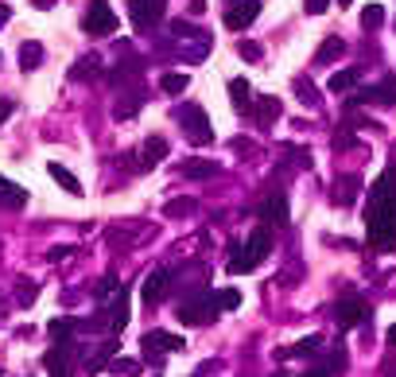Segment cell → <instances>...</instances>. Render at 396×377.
Masks as SVG:
<instances>
[{
  "instance_id": "6da1fadb",
  "label": "cell",
  "mask_w": 396,
  "mask_h": 377,
  "mask_svg": "<svg viewBox=\"0 0 396 377\" xmlns=\"http://www.w3.org/2000/svg\"><path fill=\"white\" fill-rule=\"evenodd\" d=\"M365 226H369L373 249H381V253L396 249V168H385V176L373 183Z\"/></svg>"
},
{
  "instance_id": "7a4b0ae2",
  "label": "cell",
  "mask_w": 396,
  "mask_h": 377,
  "mask_svg": "<svg viewBox=\"0 0 396 377\" xmlns=\"http://www.w3.org/2000/svg\"><path fill=\"white\" fill-rule=\"evenodd\" d=\"M160 51L171 55V59H179V62H186V67H198V62L210 59L214 39H210V32H203V27L186 24V20H175V24H171V35L160 39Z\"/></svg>"
},
{
  "instance_id": "3957f363",
  "label": "cell",
  "mask_w": 396,
  "mask_h": 377,
  "mask_svg": "<svg viewBox=\"0 0 396 377\" xmlns=\"http://www.w3.org/2000/svg\"><path fill=\"white\" fill-rule=\"evenodd\" d=\"M268 249H272V230L268 226H257L253 234H249V242H237L233 245V260H229V272L233 277H241V272H253L257 265H261L264 257H268Z\"/></svg>"
},
{
  "instance_id": "277c9868",
  "label": "cell",
  "mask_w": 396,
  "mask_h": 377,
  "mask_svg": "<svg viewBox=\"0 0 396 377\" xmlns=\"http://www.w3.org/2000/svg\"><path fill=\"white\" fill-rule=\"evenodd\" d=\"M175 121H179V128L186 133V140H191L194 148H206V144H214V125H210V117H206L203 105H194V101L179 105V110H175Z\"/></svg>"
},
{
  "instance_id": "5b68a950",
  "label": "cell",
  "mask_w": 396,
  "mask_h": 377,
  "mask_svg": "<svg viewBox=\"0 0 396 377\" xmlns=\"http://www.w3.org/2000/svg\"><path fill=\"white\" fill-rule=\"evenodd\" d=\"M179 323H191V327H203V323H210L214 315H218V300H214V292H198L194 300H186L183 307H175Z\"/></svg>"
},
{
  "instance_id": "8992f818",
  "label": "cell",
  "mask_w": 396,
  "mask_h": 377,
  "mask_svg": "<svg viewBox=\"0 0 396 377\" xmlns=\"http://www.w3.org/2000/svg\"><path fill=\"white\" fill-rule=\"evenodd\" d=\"M168 12V0H128V16H132L136 32L148 35Z\"/></svg>"
},
{
  "instance_id": "52a82bcc",
  "label": "cell",
  "mask_w": 396,
  "mask_h": 377,
  "mask_svg": "<svg viewBox=\"0 0 396 377\" xmlns=\"http://www.w3.org/2000/svg\"><path fill=\"white\" fill-rule=\"evenodd\" d=\"M82 27H86V35H93V39H105V35H113V27H117V16H113V8L105 4V0H93L90 8H86V16H82Z\"/></svg>"
},
{
  "instance_id": "ba28073f",
  "label": "cell",
  "mask_w": 396,
  "mask_h": 377,
  "mask_svg": "<svg viewBox=\"0 0 396 377\" xmlns=\"http://www.w3.org/2000/svg\"><path fill=\"white\" fill-rule=\"evenodd\" d=\"M354 105H396V74H385L373 90H362L350 98V110Z\"/></svg>"
},
{
  "instance_id": "9c48e42d",
  "label": "cell",
  "mask_w": 396,
  "mask_h": 377,
  "mask_svg": "<svg viewBox=\"0 0 396 377\" xmlns=\"http://www.w3.org/2000/svg\"><path fill=\"white\" fill-rule=\"evenodd\" d=\"M144 358H163V354H175V350H183V338L179 335H171V331H148V335H144Z\"/></svg>"
},
{
  "instance_id": "30bf717a",
  "label": "cell",
  "mask_w": 396,
  "mask_h": 377,
  "mask_svg": "<svg viewBox=\"0 0 396 377\" xmlns=\"http://www.w3.org/2000/svg\"><path fill=\"white\" fill-rule=\"evenodd\" d=\"M168 288H171V272H168V268H156V272H148V277H144L140 296H144V303H148V307H156V303L168 296Z\"/></svg>"
},
{
  "instance_id": "8fae6325",
  "label": "cell",
  "mask_w": 396,
  "mask_h": 377,
  "mask_svg": "<svg viewBox=\"0 0 396 377\" xmlns=\"http://www.w3.org/2000/svg\"><path fill=\"white\" fill-rule=\"evenodd\" d=\"M121 98H117V105H113V117L117 121H132L136 113H140V105H144V98L148 93L140 90V86H128V90H117Z\"/></svg>"
},
{
  "instance_id": "7c38bea8",
  "label": "cell",
  "mask_w": 396,
  "mask_h": 377,
  "mask_svg": "<svg viewBox=\"0 0 396 377\" xmlns=\"http://www.w3.org/2000/svg\"><path fill=\"white\" fill-rule=\"evenodd\" d=\"M144 70H148V59H136V55H132V59L117 62V70L109 74V86H113V90H128V82H136Z\"/></svg>"
},
{
  "instance_id": "4fadbf2b",
  "label": "cell",
  "mask_w": 396,
  "mask_h": 377,
  "mask_svg": "<svg viewBox=\"0 0 396 377\" xmlns=\"http://www.w3.org/2000/svg\"><path fill=\"white\" fill-rule=\"evenodd\" d=\"M163 159H168V140H163V136H148V140H144V148H140L136 168H140V171H152V168H160Z\"/></svg>"
},
{
  "instance_id": "5bb4252c",
  "label": "cell",
  "mask_w": 396,
  "mask_h": 377,
  "mask_svg": "<svg viewBox=\"0 0 396 377\" xmlns=\"http://www.w3.org/2000/svg\"><path fill=\"white\" fill-rule=\"evenodd\" d=\"M257 16H261V0H237L233 8L226 12V27L241 32V27H249Z\"/></svg>"
},
{
  "instance_id": "9a60e30c",
  "label": "cell",
  "mask_w": 396,
  "mask_h": 377,
  "mask_svg": "<svg viewBox=\"0 0 396 377\" xmlns=\"http://www.w3.org/2000/svg\"><path fill=\"white\" fill-rule=\"evenodd\" d=\"M117 350H121V338H117V335H109L102 346H97V350L90 354V358H86V373H102V369L109 366L113 358H117Z\"/></svg>"
},
{
  "instance_id": "2e32d148",
  "label": "cell",
  "mask_w": 396,
  "mask_h": 377,
  "mask_svg": "<svg viewBox=\"0 0 396 377\" xmlns=\"http://www.w3.org/2000/svg\"><path fill=\"white\" fill-rule=\"evenodd\" d=\"M334 319L342 323V327H354V323H365V319H369V307H365L362 300H354V296H346V300L334 307Z\"/></svg>"
},
{
  "instance_id": "e0dca14e",
  "label": "cell",
  "mask_w": 396,
  "mask_h": 377,
  "mask_svg": "<svg viewBox=\"0 0 396 377\" xmlns=\"http://www.w3.org/2000/svg\"><path fill=\"white\" fill-rule=\"evenodd\" d=\"M261 218H264V226H287V199L284 194H272V199L261 202Z\"/></svg>"
},
{
  "instance_id": "ac0fdd59",
  "label": "cell",
  "mask_w": 396,
  "mask_h": 377,
  "mask_svg": "<svg viewBox=\"0 0 396 377\" xmlns=\"http://www.w3.org/2000/svg\"><path fill=\"white\" fill-rule=\"evenodd\" d=\"M229 101H233V110L237 113H249V117H253V86L245 82V78H233V82H229Z\"/></svg>"
},
{
  "instance_id": "d6986e66",
  "label": "cell",
  "mask_w": 396,
  "mask_h": 377,
  "mask_svg": "<svg viewBox=\"0 0 396 377\" xmlns=\"http://www.w3.org/2000/svg\"><path fill=\"white\" fill-rule=\"evenodd\" d=\"M357 194H362V179H357V176H342L334 187H330V199H334L338 206H350Z\"/></svg>"
},
{
  "instance_id": "ffe728a7",
  "label": "cell",
  "mask_w": 396,
  "mask_h": 377,
  "mask_svg": "<svg viewBox=\"0 0 396 377\" xmlns=\"http://www.w3.org/2000/svg\"><path fill=\"white\" fill-rule=\"evenodd\" d=\"M0 206L4 210H24L27 206V191L20 183H12V179L0 176Z\"/></svg>"
},
{
  "instance_id": "44dd1931",
  "label": "cell",
  "mask_w": 396,
  "mask_h": 377,
  "mask_svg": "<svg viewBox=\"0 0 396 377\" xmlns=\"http://www.w3.org/2000/svg\"><path fill=\"white\" fill-rule=\"evenodd\" d=\"M253 117H257L261 128H272L276 117H280V98H257L253 101Z\"/></svg>"
},
{
  "instance_id": "7402d4cb",
  "label": "cell",
  "mask_w": 396,
  "mask_h": 377,
  "mask_svg": "<svg viewBox=\"0 0 396 377\" xmlns=\"http://www.w3.org/2000/svg\"><path fill=\"white\" fill-rule=\"evenodd\" d=\"M218 164L214 159H183L179 164V176H186V179H210V176H218Z\"/></svg>"
},
{
  "instance_id": "603a6c76",
  "label": "cell",
  "mask_w": 396,
  "mask_h": 377,
  "mask_svg": "<svg viewBox=\"0 0 396 377\" xmlns=\"http://www.w3.org/2000/svg\"><path fill=\"white\" fill-rule=\"evenodd\" d=\"M342 51H346V43L338 39V35H327V39L319 43V51H315V59H311V62H315V67H330V62H334Z\"/></svg>"
},
{
  "instance_id": "cb8c5ba5",
  "label": "cell",
  "mask_w": 396,
  "mask_h": 377,
  "mask_svg": "<svg viewBox=\"0 0 396 377\" xmlns=\"http://www.w3.org/2000/svg\"><path fill=\"white\" fill-rule=\"evenodd\" d=\"M51 338L55 343H70V335L74 331H86V319H70V315H62V319H51Z\"/></svg>"
},
{
  "instance_id": "d4e9b609",
  "label": "cell",
  "mask_w": 396,
  "mask_h": 377,
  "mask_svg": "<svg viewBox=\"0 0 396 377\" xmlns=\"http://www.w3.org/2000/svg\"><path fill=\"white\" fill-rule=\"evenodd\" d=\"M357 82H362V70H357V67H346V70H334V74H330L327 90H334V93H346V90H354Z\"/></svg>"
},
{
  "instance_id": "484cf974",
  "label": "cell",
  "mask_w": 396,
  "mask_h": 377,
  "mask_svg": "<svg viewBox=\"0 0 396 377\" xmlns=\"http://www.w3.org/2000/svg\"><path fill=\"white\" fill-rule=\"evenodd\" d=\"M35 67H43V43L27 39L20 43V70H35Z\"/></svg>"
},
{
  "instance_id": "4316f807",
  "label": "cell",
  "mask_w": 396,
  "mask_h": 377,
  "mask_svg": "<svg viewBox=\"0 0 396 377\" xmlns=\"http://www.w3.org/2000/svg\"><path fill=\"white\" fill-rule=\"evenodd\" d=\"M144 230V222H128V226H113L109 230V245L113 249H128V242H132L136 234Z\"/></svg>"
},
{
  "instance_id": "83f0119b",
  "label": "cell",
  "mask_w": 396,
  "mask_h": 377,
  "mask_svg": "<svg viewBox=\"0 0 396 377\" xmlns=\"http://www.w3.org/2000/svg\"><path fill=\"white\" fill-rule=\"evenodd\" d=\"M47 171H51V179H55V183H59L67 194H82V183H78V179L70 176V171L62 168V164H47Z\"/></svg>"
},
{
  "instance_id": "f1b7e54d",
  "label": "cell",
  "mask_w": 396,
  "mask_h": 377,
  "mask_svg": "<svg viewBox=\"0 0 396 377\" xmlns=\"http://www.w3.org/2000/svg\"><path fill=\"white\" fill-rule=\"evenodd\" d=\"M97 70H102V55H86L82 62H74V67H70V78H74V82H82V78H93Z\"/></svg>"
},
{
  "instance_id": "f546056e",
  "label": "cell",
  "mask_w": 396,
  "mask_h": 377,
  "mask_svg": "<svg viewBox=\"0 0 396 377\" xmlns=\"http://www.w3.org/2000/svg\"><path fill=\"white\" fill-rule=\"evenodd\" d=\"M295 98H299V101H303V105H307V110H319V90H315V86H311V78H295Z\"/></svg>"
},
{
  "instance_id": "4dcf8cb0",
  "label": "cell",
  "mask_w": 396,
  "mask_h": 377,
  "mask_svg": "<svg viewBox=\"0 0 396 377\" xmlns=\"http://www.w3.org/2000/svg\"><path fill=\"white\" fill-rule=\"evenodd\" d=\"M186 86H191V78L179 74V70H168V74L160 78V90H163V93H171V98H179V93H183Z\"/></svg>"
},
{
  "instance_id": "1f68e13d",
  "label": "cell",
  "mask_w": 396,
  "mask_h": 377,
  "mask_svg": "<svg viewBox=\"0 0 396 377\" xmlns=\"http://www.w3.org/2000/svg\"><path fill=\"white\" fill-rule=\"evenodd\" d=\"M194 210H198V199H171L168 206H163V214H168V218H186Z\"/></svg>"
},
{
  "instance_id": "d6a6232c",
  "label": "cell",
  "mask_w": 396,
  "mask_h": 377,
  "mask_svg": "<svg viewBox=\"0 0 396 377\" xmlns=\"http://www.w3.org/2000/svg\"><path fill=\"white\" fill-rule=\"evenodd\" d=\"M109 373H117V377H136V373H140V362H132V358H113V362H109Z\"/></svg>"
},
{
  "instance_id": "836d02e7",
  "label": "cell",
  "mask_w": 396,
  "mask_h": 377,
  "mask_svg": "<svg viewBox=\"0 0 396 377\" xmlns=\"http://www.w3.org/2000/svg\"><path fill=\"white\" fill-rule=\"evenodd\" d=\"M214 300H218V307L233 311V307H241V288H221V292H214Z\"/></svg>"
},
{
  "instance_id": "e575fe53",
  "label": "cell",
  "mask_w": 396,
  "mask_h": 377,
  "mask_svg": "<svg viewBox=\"0 0 396 377\" xmlns=\"http://www.w3.org/2000/svg\"><path fill=\"white\" fill-rule=\"evenodd\" d=\"M381 24H385V8H381V4H365L362 27H381Z\"/></svg>"
},
{
  "instance_id": "d590c367",
  "label": "cell",
  "mask_w": 396,
  "mask_h": 377,
  "mask_svg": "<svg viewBox=\"0 0 396 377\" xmlns=\"http://www.w3.org/2000/svg\"><path fill=\"white\" fill-rule=\"evenodd\" d=\"M237 55H241L245 62H261V43H249V39H241V43H237Z\"/></svg>"
},
{
  "instance_id": "8d00e7d4",
  "label": "cell",
  "mask_w": 396,
  "mask_h": 377,
  "mask_svg": "<svg viewBox=\"0 0 396 377\" xmlns=\"http://www.w3.org/2000/svg\"><path fill=\"white\" fill-rule=\"evenodd\" d=\"M322 346V338L319 335H311V338H303V343H295V346H287L284 354H315Z\"/></svg>"
},
{
  "instance_id": "74e56055",
  "label": "cell",
  "mask_w": 396,
  "mask_h": 377,
  "mask_svg": "<svg viewBox=\"0 0 396 377\" xmlns=\"http://www.w3.org/2000/svg\"><path fill=\"white\" fill-rule=\"evenodd\" d=\"M229 148H233L237 156H245V159H249V156H253V152H257V144L249 140V136H233V140H229Z\"/></svg>"
},
{
  "instance_id": "f35d334b",
  "label": "cell",
  "mask_w": 396,
  "mask_h": 377,
  "mask_svg": "<svg viewBox=\"0 0 396 377\" xmlns=\"http://www.w3.org/2000/svg\"><path fill=\"white\" fill-rule=\"evenodd\" d=\"M330 369H334V373H342V369H346V346L342 343L330 350Z\"/></svg>"
},
{
  "instance_id": "ab89813d",
  "label": "cell",
  "mask_w": 396,
  "mask_h": 377,
  "mask_svg": "<svg viewBox=\"0 0 396 377\" xmlns=\"http://www.w3.org/2000/svg\"><path fill=\"white\" fill-rule=\"evenodd\" d=\"M70 253H74V245H55V249H47V260L55 265V260H67Z\"/></svg>"
},
{
  "instance_id": "60d3db41",
  "label": "cell",
  "mask_w": 396,
  "mask_h": 377,
  "mask_svg": "<svg viewBox=\"0 0 396 377\" xmlns=\"http://www.w3.org/2000/svg\"><path fill=\"white\" fill-rule=\"evenodd\" d=\"M117 288H121V284H117V277H105L102 284H97V300H102V296H109V292H117Z\"/></svg>"
},
{
  "instance_id": "b9f144b4",
  "label": "cell",
  "mask_w": 396,
  "mask_h": 377,
  "mask_svg": "<svg viewBox=\"0 0 396 377\" xmlns=\"http://www.w3.org/2000/svg\"><path fill=\"white\" fill-rule=\"evenodd\" d=\"M327 4H330V0H303V8L311 12V16H322V12H327Z\"/></svg>"
},
{
  "instance_id": "7bdbcfd3",
  "label": "cell",
  "mask_w": 396,
  "mask_h": 377,
  "mask_svg": "<svg viewBox=\"0 0 396 377\" xmlns=\"http://www.w3.org/2000/svg\"><path fill=\"white\" fill-rule=\"evenodd\" d=\"M35 292H39V288H35V284H20V288H16L20 303H32V300H35Z\"/></svg>"
},
{
  "instance_id": "ee69618b",
  "label": "cell",
  "mask_w": 396,
  "mask_h": 377,
  "mask_svg": "<svg viewBox=\"0 0 396 377\" xmlns=\"http://www.w3.org/2000/svg\"><path fill=\"white\" fill-rule=\"evenodd\" d=\"M334 144H338V148H354L357 140H354V136H350V133H338V136H334Z\"/></svg>"
},
{
  "instance_id": "f6af8a7d",
  "label": "cell",
  "mask_w": 396,
  "mask_h": 377,
  "mask_svg": "<svg viewBox=\"0 0 396 377\" xmlns=\"http://www.w3.org/2000/svg\"><path fill=\"white\" fill-rule=\"evenodd\" d=\"M8 113H12V101H0V125L8 121Z\"/></svg>"
},
{
  "instance_id": "bcb514c9",
  "label": "cell",
  "mask_w": 396,
  "mask_h": 377,
  "mask_svg": "<svg viewBox=\"0 0 396 377\" xmlns=\"http://www.w3.org/2000/svg\"><path fill=\"white\" fill-rule=\"evenodd\" d=\"M8 20H12V8H8V4H0V27L8 24Z\"/></svg>"
},
{
  "instance_id": "7dc6e473",
  "label": "cell",
  "mask_w": 396,
  "mask_h": 377,
  "mask_svg": "<svg viewBox=\"0 0 396 377\" xmlns=\"http://www.w3.org/2000/svg\"><path fill=\"white\" fill-rule=\"evenodd\" d=\"M388 346H396V323L388 327Z\"/></svg>"
},
{
  "instance_id": "c3c4849f",
  "label": "cell",
  "mask_w": 396,
  "mask_h": 377,
  "mask_svg": "<svg viewBox=\"0 0 396 377\" xmlns=\"http://www.w3.org/2000/svg\"><path fill=\"white\" fill-rule=\"evenodd\" d=\"M35 4H39V8H51V4H55V0H35Z\"/></svg>"
},
{
  "instance_id": "681fc988",
  "label": "cell",
  "mask_w": 396,
  "mask_h": 377,
  "mask_svg": "<svg viewBox=\"0 0 396 377\" xmlns=\"http://www.w3.org/2000/svg\"><path fill=\"white\" fill-rule=\"evenodd\" d=\"M350 4H354V0H338V8H350Z\"/></svg>"
},
{
  "instance_id": "f907efd6",
  "label": "cell",
  "mask_w": 396,
  "mask_h": 377,
  "mask_svg": "<svg viewBox=\"0 0 396 377\" xmlns=\"http://www.w3.org/2000/svg\"><path fill=\"white\" fill-rule=\"evenodd\" d=\"M233 4H237V0H233Z\"/></svg>"
}]
</instances>
